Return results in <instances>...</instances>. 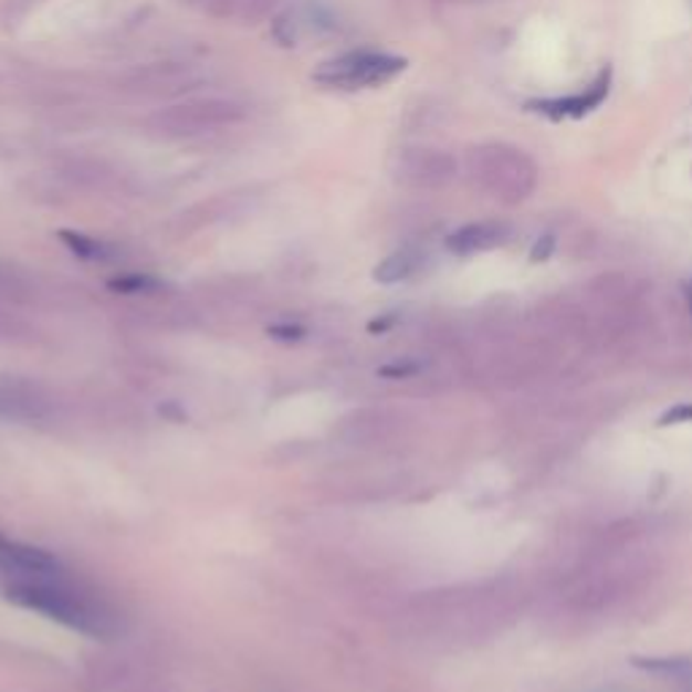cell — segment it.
I'll return each instance as SVG.
<instances>
[{
	"label": "cell",
	"instance_id": "277c9868",
	"mask_svg": "<svg viewBox=\"0 0 692 692\" xmlns=\"http://www.w3.org/2000/svg\"><path fill=\"white\" fill-rule=\"evenodd\" d=\"M406 71V60L387 52H346L314 71V82L333 90L381 87Z\"/></svg>",
	"mask_w": 692,
	"mask_h": 692
},
{
	"label": "cell",
	"instance_id": "8992f818",
	"mask_svg": "<svg viewBox=\"0 0 692 692\" xmlns=\"http://www.w3.org/2000/svg\"><path fill=\"white\" fill-rule=\"evenodd\" d=\"M0 570L9 576H17V581H63V566H60L57 557H52L50 552L39 549V546L6 544L3 557H0Z\"/></svg>",
	"mask_w": 692,
	"mask_h": 692
},
{
	"label": "cell",
	"instance_id": "7a4b0ae2",
	"mask_svg": "<svg viewBox=\"0 0 692 692\" xmlns=\"http://www.w3.org/2000/svg\"><path fill=\"white\" fill-rule=\"evenodd\" d=\"M9 600L25 606V609L41 611L50 619H57L65 628L78 630L93 639H106L114 633V622L101 606L71 590L63 581H14L9 587Z\"/></svg>",
	"mask_w": 692,
	"mask_h": 692
},
{
	"label": "cell",
	"instance_id": "7c38bea8",
	"mask_svg": "<svg viewBox=\"0 0 692 692\" xmlns=\"http://www.w3.org/2000/svg\"><path fill=\"white\" fill-rule=\"evenodd\" d=\"M60 239L71 247V252L84 260H112L114 247L103 244L98 239H90L84 233H74V230H60Z\"/></svg>",
	"mask_w": 692,
	"mask_h": 692
},
{
	"label": "cell",
	"instance_id": "9c48e42d",
	"mask_svg": "<svg viewBox=\"0 0 692 692\" xmlns=\"http://www.w3.org/2000/svg\"><path fill=\"white\" fill-rule=\"evenodd\" d=\"M611 90V69H604L598 78L581 93L568 95V98H546V101H531L527 108L531 112L544 114L549 119H563V117H585V114L595 112L606 98H609Z\"/></svg>",
	"mask_w": 692,
	"mask_h": 692
},
{
	"label": "cell",
	"instance_id": "ba28073f",
	"mask_svg": "<svg viewBox=\"0 0 692 692\" xmlns=\"http://www.w3.org/2000/svg\"><path fill=\"white\" fill-rule=\"evenodd\" d=\"M50 415L44 390L22 379H0V420L33 422Z\"/></svg>",
	"mask_w": 692,
	"mask_h": 692
},
{
	"label": "cell",
	"instance_id": "ac0fdd59",
	"mask_svg": "<svg viewBox=\"0 0 692 692\" xmlns=\"http://www.w3.org/2000/svg\"><path fill=\"white\" fill-rule=\"evenodd\" d=\"M17 290V282H14V276H11L9 271L3 269V265H0V295H11Z\"/></svg>",
	"mask_w": 692,
	"mask_h": 692
},
{
	"label": "cell",
	"instance_id": "9a60e30c",
	"mask_svg": "<svg viewBox=\"0 0 692 692\" xmlns=\"http://www.w3.org/2000/svg\"><path fill=\"white\" fill-rule=\"evenodd\" d=\"M692 422V403H679L673 409H668L663 417H660V428H668V424H684Z\"/></svg>",
	"mask_w": 692,
	"mask_h": 692
},
{
	"label": "cell",
	"instance_id": "5bb4252c",
	"mask_svg": "<svg viewBox=\"0 0 692 692\" xmlns=\"http://www.w3.org/2000/svg\"><path fill=\"white\" fill-rule=\"evenodd\" d=\"M273 3H276V0H244V3H241V9H239V17L244 22L263 20V17L273 9Z\"/></svg>",
	"mask_w": 692,
	"mask_h": 692
},
{
	"label": "cell",
	"instance_id": "d6986e66",
	"mask_svg": "<svg viewBox=\"0 0 692 692\" xmlns=\"http://www.w3.org/2000/svg\"><path fill=\"white\" fill-rule=\"evenodd\" d=\"M415 371H417V366H385L379 374L381 376H409Z\"/></svg>",
	"mask_w": 692,
	"mask_h": 692
},
{
	"label": "cell",
	"instance_id": "e0dca14e",
	"mask_svg": "<svg viewBox=\"0 0 692 692\" xmlns=\"http://www.w3.org/2000/svg\"><path fill=\"white\" fill-rule=\"evenodd\" d=\"M552 247H555V241L549 239V235H546L544 241H538L536 247H533V252H531V260L533 263H542V260H546L552 254Z\"/></svg>",
	"mask_w": 692,
	"mask_h": 692
},
{
	"label": "cell",
	"instance_id": "52a82bcc",
	"mask_svg": "<svg viewBox=\"0 0 692 692\" xmlns=\"http://www.w3.org/2000/svg\"><path fill=\"white\" fill-rule=\"evenodd\" d=\"M125 93L144 95V98H168V95H179L185 90H190L196 84V74L185 65L174 63H160V65H147L141 71H133L125 78Z\"/></svg>",
	"mask_w": 692,
	"mask_h": 692
},
{
	"label": "cell",
	"instance_id": "5b68a950",
	"mask_svg": "<svg viewBox=\"0 0 692 692\" xmlns=\"http://www.w3.org/2000/svg\"><path fill=\"white\" fill-rule=\"evenodd\" d=\"M387 168L392 181L409 190H444L458 179V160L436 147H400Z\"/></svg>",
	"mask_w": 692,
	"mask_h": 692
},
{
	"label": "cell",
	"instance_id": "44dd1931",
	"mask_svg": "<svg viewBox=\"0 0 692 692\" xmlns=\"http://www.w3.org/2000/svg\"><path fill=\"white\" fill-rule=\"evenodd\" d=\"M688 303H690V312H692V284L688 287Z\"/></svg>",
	"mask_w": 692,
	"mask_h": 692
},
{
	"label": "cell",
	"instance_id": "8fae6325",
	"mask_svg": "<svg viewBox=\"0 0 692 692\" xmlns=\"http://www.w3.org/2000/svg\"><path fill=\"white\" fill-rule=\"evenodd\" d=\"M420 265L422 254L417 252V249H398V252H392L390 258H385L376 265L374 279L381 284H398L406 282L409 276H415V273L420 271Z\"/></svg>",
	"mask_w": 692,
	"mask_h": 692
},
{
	"label": "cell",
	"instance_id": "ffe728a7",
	"mask_svg": "<svg viewBox=\"0 0 692 692\" xmlns=\"http://www.w3.org/2000/svg\"><path fill=\"white\" fill-rule=\"evenodd\" d=\"M6 544H9V542H6V538H3V536H0V557H3V552H6Z\"/></svg>",
	"mask_w": 692,
	"mask_h": 692
},
{
	"label": "cell",
	"instance_id": "2e32d148",
	"mask_svg": "<svg viewBox=\"0 0 692 692\" xmlns=\"http://www.w3.org/2000/svg\"><path fill=\"white\" fill-rule=\"evenodd\" d=\"M269 333L273 338H282V342H297V338L306 336L301 325H273L269 327Z\"/></svg>",
	"mask_w": 692,
	"mask_h": 692
},
{
	"label": "cell",
	"instance_id": "4fadbf2b",
	"mask_svg": "<svg viewBox=\"0 0 692 692\" xmlns=\"http://www.w3.org/2000/svg\"><path fill=\"white\" fill-rule=\"evenodd\" d=\"M108 287H112L114 293L138 295V293H157V290L162 287V282L155 276H147V273H127V276L112 279Z\"/></svg>",
	"mask_w": 692,
	"mask_h": 692
},
{
	"label": "cell",
	"instance_id": "6da1fadb",
	"mask_svg": "<svg viewBox=\"0 0 692 692\" xmlns=\"http://www.w3.org/2000/svg\"><path fill=\"white\" fill-rule=\"evenodd\" d=\"M465 174L497 203L520 206L538 185V168L527 151L506 141L476 144L465 151Z\"/></svg>",
	"mask_w": 692,
	"mask_h": 692
},
{
	"label": "cell",
	"instance_id": "30bf717a",
	"mask_svg": "<svg viewBox=\"0 0 692 692\" xmlns=\"http://www.w3.org/2000/svg\"><path fill=\"white\" fill-rule=\"evenodd\" d=\"M512 239V228L506 222L487 220V222H471L463 228L454 230L447 239V249L460 258H469V254L490 252V249L503 247Z\"/></svg>",
	"mask_w": 692,
	"mask_h": 692
},
{
	"label": "cell",
	"instance_id": "3957f363",
	"mask_svg": "<svg viewBox=\"0 0 692 692\" xmlns=\"http://www.w3.org/2000/svg\"><path fill=\"white\" fill-rule=\"evenodd\" d=\"M247 117L244 106L228 98H190L171 103L149 114L147 133L160 138H192L203 133L220 130V127L239 125Z\"/></svg>",
	"mask_w": 692,
	"mask_h": 692
}]
</instances>
